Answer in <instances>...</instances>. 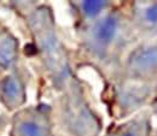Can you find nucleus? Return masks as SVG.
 <instances>
[{"instance_id":"nucleus-1","label":"nucleus","mask_w":157,"mask_h":136,"mask_svg":"<svg viewBox=\"0 0 157 136\" xmlns=\"http://www.w3.org/2000/svg\"><path fill=\"white\" fill-rule=\"evenodd\" d=\"M118 20L115 16H106L98 20L90 31V45L94 52H104L116 39L118 34Z\"/></svg>"},{"instance_id":"nucleus-2","label":"nucleus","mask_w":157,"mask_h":136,"mask_svg":"<svg viewBox=\"0 0 157 136\" xmlns=\"http://www.w3.org/2000/svg\"><path fill=\"white\" fill-rule=\"evenodd\" d=\"M47 133L45 117L39 111H24L15 117L12 136H47Z\"/></svg>"},{"instance_id":"nucleus-3","label":"nucleus","mask_w":157,"mask_h":136,"mask_svg":"<svg viewBox=\"0 0 157 136\" xmlns=\"http://www.w3.org/2000/svg\"><path fill=\"white\" fill-rule=\"evenodd\" d=\"M0 99L10 110L18 107L24 101V87L18 75H7L0 82Z\"/></svg>"},{"instance_id":"nucleus-4","label":"nucleus","mask_w":157,"mask_h":136,"mask_svg":"<svg viewBox=\"0 0 157 136\" xmlns=\"http://www.w3.org/2000/svg\"><path fill=\"white\" fill-rule=\"evenodd\" d=\"M17 56V41L15 38L0 25V66L4 69L10 68Z\"/></svg>"},{"instance_id":"nucleus-5","label":"nucleus","mask_w":157,"mask_h":136,"mask_svg":"<svg viewBox=\"0 0 157 136\" xmlns=\"http://www.w3.org/2000/svg\"><path fill=\"white\" fill-rule=\"evenodd\" d=\"M105 6L104 1H83L82 2V10L86 16H96L98 12L103 10Z\"/></svg>"},{"instance_id":"nucleus-6","label":"nucleus","mask_w":157,"mask_h":136,"mask_svg":"<svg viewBox=\"0 0 157 136\" xmlns=\"http://www.w3.org/2000/svg\"><path fill=\"white\" fill-rule=\"evenodd\" d=\"M143 20L146 23H150L152 25H157V4H152L151 6H149L144 10Z\"/></svg>"},{"instance_id":"nucleus-7","label":"nucleus","mask_w":157,"mask_h":136,"mask_svg":"<svg viewBox=\"0 0 157 136\" xmlns=\"http://www.w3.org/2000/svg\"><path fill=\"white\" fill-rule=\"evenodd\" d=\"M117 136H137V134L133 130H123L121 134H118Z\"/></svg>"}]
</instances>
